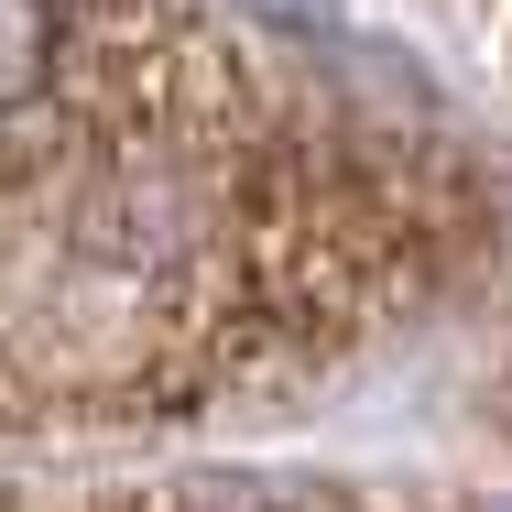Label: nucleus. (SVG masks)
<instances>
[{
  "instance_id": "nucleus-1",
  "label": "nucleus",
  "mask_w": 512,
  "mask_h": 512,
  "mask_svg": "<svg viewBox=\"0 0 512 512\" xmlns=\"http://www.w3.org/2000/svg\"><path fill=\"white\" fill-rule=\"evenodd\" d=\"M55 66V0H0V109H22Z\"/></svg>"
}]
</instances>
